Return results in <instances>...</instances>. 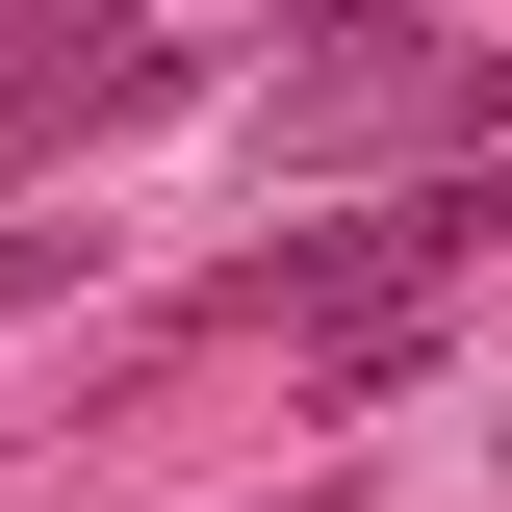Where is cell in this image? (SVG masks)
<instances>
[{"label": "cell", "mask_w": 512, "mask_h": 512, "mask_svg": "<svg viewBox=\"0 0 512 512\" xmlns=\"http://www.w3.org/2000/svg\"><path fill=\"white\" fill-rule=\"evenodd\" d=\"M487 231H512V154H461V180H384V205H308V231H256L231 282H205V333H308V359H359V333H410Z\"/></svg>", "instance_id": "6da1fadb"}, {"label": "cell", "mask_w": 512, "mask_h": 512, "mask_svg": "<svg viewBox=\"0 0 512 512\" xmlns=\"http://www.w3.org/2000/svg\"><path fill=\"white\" fill-rule=\"evenodd\" d=\"M410 26H436V0H282V77H384Z\"/></svg>", "instance_id": "3957f363"}, {"label": "cell", "mask_w": 512, "mask_h": 512, "mask_svg": "<svg viewBox=\"0 0 512 512\" xmlns=\"http://www.w3.org/2000/svg\"><path fill=\"white\" fill-rule=\"evenodd\" d=\"M180 26H103V0H26V26H0V180H26V154H52V128H128V103H180Z\"/></svg>", "instance_id": "7a4b0ae2"}]
</instances>
